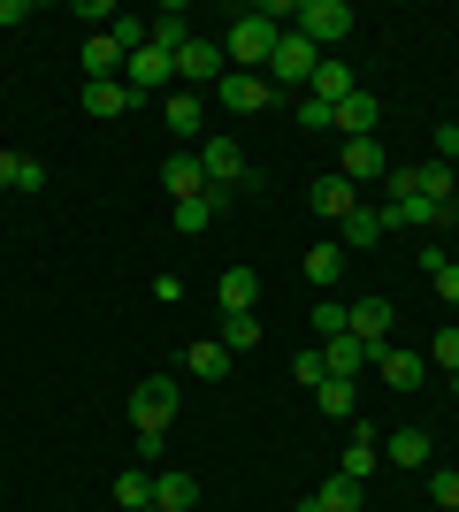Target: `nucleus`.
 Masks as SVG:
<instances>
[{
    "instance_id": "4be33fe9",
    "label": "nucleus",
    "mask_w": 459,
    "mask_h": 512,
    "mask_svg": "<svg viewBox=\"0 0 459 512\" xmlns=\"http://www.w3.org/2000/svg\"><path fill=\"white\" fill-rule=\"evenodd\" d=\"M375 123H383L375 92H352V100H337V130H345V138H375Z\"/></svg>"
},
{
    "instance_id": "20e7f679",
    "label": "nucleus",
    "mask_w": 459,
    "mask_h": 512,
    "mask_svg": "<svg viewBox=\"0 0 459 512\" xmlns=\"http://www.w3.org/2000/svg\"><path fill=\"white\" fill-rule=\"evenodd\" d=\"M215 100L230 107V115H261V107H276V85H268L261 69H222Z\"/></svg>"
},
{
    "instance_id": "f704fd0d",
    "label": "nucleus",
    "mask_w": 459,
    "mask_h": 512,
    "mask_svg": "<svg viewBox=\"0 0 459 512\" xmlns=\"http://www.w3.org/2000/svg\"><path fill=\"white\" fill-rule=\"evenodd\" d=\"M429 497H437L444 512H459V474L452 467H429Z\"/></svg>"
},
{
    "instance_id": "9d476101",
    "label": "nucleus",
    "mask_w": 459,
    "mask_h": 512,
    "mask_svg": "<svg viewBox=\"0 0 459 512\" xmlns=\"http://www.w3.org/2000/svg\"><path fill=\"white\" fill-rule=\"evenodd\" d=\"M345 329L368 344V352H383V344H391V299H352L345 306Z\"/></svg>"
},
{
    "instance_id": "c9c22d12",
    "label": "nucleus",
    "mask_w": 459,
    "mask_h": 512,
    "mask_svg": "<svg viewBox=\"0 0 459 512\" xmlns=\"http://www.w3.org/2000/svg\"><path fill=\"white\" fill-rule=\"evenodd\" d=\"M291 383H306V390H322V383H329V367H322V352H299V360H291Z\"/></svg>"
},
{
    "instance_id": "ea45409f",
    "label": "nucleus",
    "mask_w": 459,
    "mask_h": 512,
    "mask_svg": "<svg viewBox=\"0 0 459 512\" xmlns=\"http://www.w3.org/2000/svg\"><path fill=\"white\" fill-rule=\"evenodd\" d=\"M429 367H452V375H459V329H437V344H429Z\"/></svg>"
},
{
    "instance_id": "ddd939ff",
    "label": "nucleus",
    "mask_w": 459,
    "mask_h": 512,
    "mask_svg": "<svg viewBox=\"0 0 459 512\" xmlns=\"http://www.w3.org/2000/svg\"><path fill=\"white\" fill-rule=\"evenodd\" d=\"M406 176H414V192H421V199H437V207H459V169H452V161H414Z\"/></svg>"
},
{
    "instance_id": "37998d69",
    "label": "nucleus",
    "mask_w": 459,
    "mask_h": 512,
    "mask_svg": "<svg viewBox=\"0 0 459 512\" xmlns=\"http://www.w3.org/2000/svg\"><path fill=\"white\" fill-rule=\"evenodd\" d=\"M131 512H153V505H131Z\"/></svg>"
},
{
    "instance_id": "473e14b6",
    "label": "nucleus",
    "mask_w": 459,
    "mask_h": 512,
    "mask_svg": "<svg viewBox=\"0 0 459 512\" xmlns=\"http://www.w3.org/2000/svg\"><path fill=\"white\" fill-rule=\"evenodd\" d=\"M184 39H192V23H184V8H161V16H153V46H161V54H176Z\"/></svg>"
},
{
    "instance_id": "c756f323",
    "label": "nucleus",
    "mask_w": 459,
    "mask_h": 512,
    "mask_svg": "<svg viewBox=\"0 0 459 512\" xmlns=\"http://www.w3.org/2000/svg\"><path fill=\"white\" fill-rule=\"evenodd\" d=\"M215 207H222V192H207V199H184V207H169V222H176L184 237H199L207 222H215Z\"/></svg>"
},
{
    "instance_id": "bb28decb",
    "label": "nucleus",
    "mask_w": 459,
    "mask_h": 512,
    "mask_svg": "<svg viewBox=\"0 0 459 512\" xmlns=\"http://www.w3.org/2000/svg\"><path fill=\"white\" fill-rule=\"evenodd\" d=\"M184 375H192V383H222V375H230L222 337H215V344H192V352H184Z\"/></svg>"
},
{
    "instance_id": "f257e3e1",
    "label": "nucleus",
    "mask_w": 459,
    "mask_h": 512,
    "mask_svg": "<svg viewBox=\"0 0 459 512\" xmlns=\"http://www.w3.org/2000/svg\"><path fill=\"white\" fill-rule=\"evenodd\" d=\"M291 31H299L314 54H329V46L352 39V8L345 0H291Z\"/></svg>"
},
{
    "instance_id": "a211bd4d",
    "label": "nucleus",
    "mask_w": 459,
    "mask_h": 512,
    "mask_svg": "<svg viewBox=\"0 0 459 512\" xmlns=\"http://www.w3.org/2000/svg\"><path fill=\"white\" fill-rule=\"evenodd\" d=\"M215 299H222V314H253V306H261V276H253V268H222Z\"/></svg>"
},
{
    "instance_id": "f3484780",
    "label": "nucleus",
    "mask_w": 459,
    "mask_h": 512,
    "mask_svg": "<svg viewBox=\"0 0 459 512\" xmlns=\"http://www.w3.org/2000/svg\"><path fill=\"white\" fill-rule=\"evenodd\" d=\"M383 459H391V467H429V459H437V444H429V428H398V436H383Z\"/></svg>"
},
{
    "instance_id": "6e6552de",
    "label": "nucleus",
    "mask_w": 459,
    "mask_h": 512,
    "mask_svg": "<svg viewBox=\"0 0 459 512\" xmlns=\"http://www.w3.org/2000/svg\"><path fill=\"white\" fill-rule=\"evenodd\" d=\"M375 375H383L391 390H421V383H429V352H406V344H383V352H375Z\"/></svg>"
},
{
    "instance_id": "4468645a",
    "label": "nucleus",
    "mask_w": 459,
    "mask_h": 512,
    "mask_svg": "<svg viewBox=\"0 0 459 512\" xmlns=\"http://www.w3.org/2000/svg\"><path fill=\"white\" fill-rule=\"evenodd\" d=\"M375 459H383V436H375V428L360 421V413H352V444H345V467H337V474L368 482V474H375Z\"/></svg>"
},
{
    "instance_id": "2f4dec72",
    "label": "nucleus",
    "mask_w": 459,
    "mask_h": 512,
    "mask_svg": "<svg viewBox=\"0 0 459 512\" xmlns=\"http://www.w3.org/2000/svg\"><path fill=\"white\" fill-rule=\"evenodd\" d=\"M115 505H123V512H131V505H153V474H146V467H123V474H115Z\"/></svg>"
},
{
    "instance_id": "412c9836",
    "label": "nucleus",
    "mask_w": 459,
    "mask_h": 512,
    "mask_svg": "<svg viewBox=\"0 0 459 512\" xmlns=\"http://www.w3.org/2000/svg\"><path fill=\"white\" fill-rule=\"evenodd\" d=\"M138 92L123 85V77H108V85H85V115H100V123H115V115H131Z\"/></svg>"
},
{
    "instance_id": "a19ab883",
    "label": "nucleus",
    "mask_w": 459,
    "mask_h": 512,
    "mask_svg": "<svg viewBox=\"0 0 459 512\" xmlns=\"http://www.w3.org/2000/svg\"><path fill=\"white\" fill-rule=\"evenodd\" d=\"M16 192H46V169H39V161H16Z\"/></svg>"
},
{
    "instance_id": "4c0bfd02",
    "label": "nucleus",
    "mask_w": 459,
    "mask_h": 512,
    "mask_svg": "<svg viewBox=\"0 0 459 512\" xmlns=\"http://www.w3.org/2000/svg\"><path fill=\"white\" fill-rule=\"evenodd\" d=\"M299 130H337V107H322L314 92L299 100Z\"/></svg>"
},
{
    "instance_id": "423d86ee",
    "label": "nucleus",
    "mask_w": 459,
    "mask_h": 512,
    "mask_svg": "<svg viewBox=\"0 0 459 512\" xmlns=\"http://www.w3.org/2000/svg\"><path fill=\"white\" fill-rule=\"evenodd\" d=\"M314 69H322V54H314L299 31H284L276 54H268V85H314Z\"/></svg>"
},
{
    "instance_id": "cd10ccee",
    "label": "nucleus",
    "mask_w": 459,
    "mask_h": 512,
    "mask_svg": "<svg viewBox=\"0 0 459 512\" xmlns=\"http://www.w3.org/2000/svg\"><path fill=\"white\" fill-rule=\"evenodd\" d=\"M414 268H429V283H437V299H444V306H459V260H444L437 245H421V260H414Z\"/></svg>"
},
{
    "instance_id": "0eeeda50",
    "label": "nucleus",
    "mask_w": 459,
    "mask_h": 512,
    "mask_svg": "<svg viewBox=\"0 0 459 512\" xmlns=\"http://www.w3.org/2000/svg\"><path fill=\"white\" fill-rule=\"evenodd\" d=\"M222 69H230V62H222L215 39H184V46H176V77H184V85H207V92H215Z\"/></svg>"
},
{
    "instance_id": "f8f14e48",
    "label": "nucleus",
    "mask_w": 459,
    "mask_h": 512,
    "mask_svg": "<svg viewBox=\"0 0 459 512\" xmlns=\"http://www.w3.org/2000/svg\"><path fill=\"white\" fill-rule=\"evenodd\" d=\"M123 85H131V92H153V85H176V54H161V46H138L131 62H123Z\"/></svg>"
},
{
    "instance_id": "c85d7f7f",
    "label": "nucleus",
    "mask_w": 459,
    "mask_h": 512,
    "mask_svg": "<svg viewBox=\"0 0 459 512\" xmlns=\"http://www.w3.org/2000/svg\"><path fill=\"white\" fill-rule=\"evenodd\" d=\"M345 245H337V237H329V245H314V253H306V276H314V283H322V291H329V283H337V276H345Z\"/></svg>"
},
{
    "instance_id": "dca6fc26",
    "label": "nucleus",
    "mask_w": 459,
    "mask_h": 512,
    "mask_svg": "<svg viewBox=\"0 0 459 512\" xmlns=\"http://www.w3.org/2000/svg\"><path fill=\"white\" fill-rule=\"evenodd\" d=\"M306 207L322 214V222H345V214H352V207H360V192H352L345 176L329 169V176H322V184H314V192H306Z\"/></svg>"
},
{
    "instance_id": "1a4fd4ad",
    "label": "nucleus",
    "mask_w": 459,
    "mask_h": 512,
    "mask_svg": "<svg viewBox=\"0 0 459 512\" xmlns=\"http://www.w3.org/2000/svg\"><path fill=\"white\" fill-rule=\"evenodd\" d=\"M337 176H345L352 192H360L368 176H391V153L375 146V138H345V153H337Z\"/></svg>"
},
{
    "instance_id": "39448f33",
    "label": "nucleus",
    "mask_w": 459,
    "mask_h": 512,
    "mask_svg": "<svg viewBox=\"0 0 459 512\" xmlns=\"http://www.w3.org/2000/svg\"><path fill=\"white\" fill-rule=\"evenodd\" d=\"M199 176H207V192H230V184H245V153L238 138H199Z\"/></svg>"
},
{
    "instance_id": "72a5a7b5",
    "label": "nucleus",
    "mask_w": 459,
    "mask_h": 512,
    "mask_svg": "<svg viewBox=\"0 0 459 512\" xmlns=\"http://www.w3.org/2000/svg\"><path fill=\"white\" fill-rule=\"evenodd\" d=\"M314 406H322L329 421H352V383H345V375H329V383L314 390Z\"/></svg>"
},
{
    "instance_id": "2eb2a0df",
    "label": "nucleus",
    "mask_w": 459,
    "mask_h": 512,
    "mask_svg": "<svg viewBox=\"0 0 459 512\" xmlns=\"http://www.w3.org/2000/svg\"><path fill=\"white\" fill-rule=\"evenodd\" d=\"M161 184H169V207H184V199H207V176H199V153H169V169H161Z\"/></svg>"
},
{
    "instance_id": "393cba45",
    "label": "nucleus",
    "mask_w": 459,
    "mask_h": 512,
    "mask_svg": "<svg viewBox=\"0 0 459 512\" xmlns=\"http://www.w3.org/2000/svg\"><path fill=\"white\" fill-rule=\"evenodd\" d=\"M337 245H345V253H368V245H383V222H375V207H352L345 222H337Z\"/></svg>"
},
{
    "instance_id": "7c9ffc66",
    "label": "nucleus",
    "mask_w": 459,
    "mask_h": 512,
    "mask_svg": "<svg viewBox=\"0 0 459 512\" xmlns=\"http://www.w3.org/2000/svg\"><path fill=\"white\" fill-rule=\"evenodd\" d=\"M261 344V314H222V352H253Z\"/></svg>"
},
{
    "instance_id": "58836bf2",
    "label": "nucleus",
    "mask_w": 459,
    "mask_h": 512,
    "mask_svg": "<svg viewBox=\"0 0 459 512\" xmlns=\"http://www.w3.org/2000/svg\"><path fill=\"white\" fill-rule=\"evenodd\" d=\"M429 146H437L429 161H452V169H459V123H437V130H429Z\"/></svg>"
},
{
    "instance_id": "aec40b11",
    "label": "nucleus",
    "mask_w": 459,
    "mask_h": 512,
    "mask_svg": "<svg viewBox=\"0 0 459 512\" xmlns=\"http://www.w3.org/2000/svg\"><path fill=\"white\" fill-rule=\"evenodd\" d=\"M368 360H375V352H368L360 337H352V329L322 344V367H329V375H345V383H360V367H368Z\"/></svg>"
},
{
    "instance_id": "9b49d317",
    "label": "nucleus",
    "mask_w": 459,
    "mask_h": 512,
    "mask_svg": "<svg viewBox=\"0 0 459 512\" xmlns=\"http://www.w3.org/2000/svg\"><path fill=\"white\" fill-rule=\"evenodd\" d=\"M161 123H169V138L199 146V138H207V100H199V92H169V107H161Z\"/></svg>"
},
{
    "instance_id": "6ab92c4d",
    "label": "nucleus",
    "mask_w": 459,
    "mask_h": 512,
    "mask_svg": "<svg viewBox=\"0 0 459 512\" xmlns=\"http://www.w3.org/2000/svg\"><path fill=\"white\" fill-rule=\"evenodd\" d=\"M123 62H131V54L115 46V31H92V39H85V77H92V85H108V77H123Z\"/></svg>"
},
{
    "instance_id": "b1692460",
    "label": "nucleus",
    "mask_w": 459,
    "mask_h": 512,
    "mask_svg": "<svg viewBox=\"0 0 459 512\" xmlns=\"http://www.w3.org/2000/svg\"><path fill=\"white\" fill-rule=\"evenodd\" d=\"M299 512H360V482H352V474H329V482L306 497Z\"/></svg>"
},
{
    "instance_id": "79ce46f5",
    "label": "nucleus",
    "mask_w": 459,
    "mask_h": 512,
    "mask_svg": "<svg viewBox=\"0 0 459 512\" xmlns=\"http://www.w3.org/2000/svg\"><path fill=\"white\" fill-rule=\"evenodd\" d=\"M16 161H23V153H8V146H0V184H8V192H16Z\"/></svg>"
},
{
    "instance_id": "f03ea898",
    "label": "nucleus",
    "mask_w": 459,
    "mask_h": 512,
    "mask_svg": "<svg viewBox=\"0 0 459 512\" xmlns=\"http://www.w3.org/2000/svg\"><path fill=\"white\" fill-rule=\"evenodd\" d=\"M276 39H284V31H276V16H268V8H245V16L230 23V69H261V77H268Z\"/></svg>"
},
{
    "instance_id": "c03bdc74",
    "label": "nucleus",
    "mask_w": 459,
    "mask_h": 512,
    "mask_svg": "<svg viewBox=\"0 0 459 512\" xmlns=\"http://www.w3.org/2000/svg\"><path fill=\"white\" fill-rule=\"evenodd\" d=\"M360 512H368V505H360Z\"/></svg>"
},
{
    "instance_id": "5701e85b",
    "label": "nucleus",
    "mask_w": 459,
    "mask_h": 512,
    "mask_svg": "<svg viewBox=\"0 0 459 512\" xmlns=\"http://www.w3.org/2000/svg\"><path fill=\"white\" fill-rule=\"evenodd\" d=\"M306 92H314L322 107H337V100H352L360 85H352V69L337 62V54H322V69H314V85H306Z\"/></svg>"
},
{
    "instance_id": "e433bc0d",
    "label": "nucleus",
    "mask_w": 459,
    "mask_h": 512,
    "mask_svg": "<svg viewBox=\"0 0 459 512\" xmlns=\"http://www.w3.org/2000/svg\"><path fill=\"white\" fill-rule=\"evenodd\" d=\"M314 337H345V306H337V299H322V306H314Z\"/></svg>"
},
{
    "instance_id": "7ed1b4c3",
    "label": "nucleus",
    "mask_w": 459,
    "mask_h": 512,
    "mask_svg": "<svg viewBox=\"0 0 459 512\" xmlns=\"http://www.w3.org/2000/svg\"><path fill=\"white\" fill-rule=\"evenodd\" d=\"M131 421H138V436H169V421H176V383L169 375H146V383L131 390Z\"/></svg>"
},
{
    "instance_id": "a878e982",
    "label": "nucleus",
    "mask_w": 459,
    "mask_h": 512,
    "mask_svg": "<svg viewBox=\"0 0 459 512\" xmlns=\"http://www.w3.org/2000/svg\"><path fill=\"white\" fill-rule=\"evenodd\" d=\"M192 505H199L192 474H153V512H192Z\"/></svg>"
}]
</instances>
